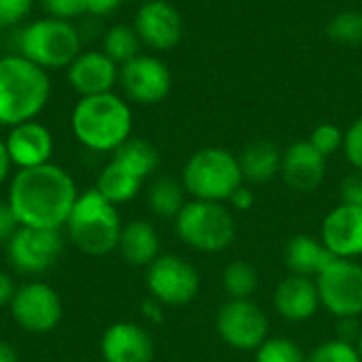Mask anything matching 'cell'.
I'll use <instances>...</instances> for the list:
<instances>
[{"instance_id":"1","label":"cell","mask_w":362,"mask_h":362,"mask_svg":"<svg viewBox=\"0 0 362 362\" xmlns=\"http://www.w3.org/2000/svg\"><path fill=\"white\" fill-rule=\"evenodd\" d=\"M78 199L72 176L51 161L15 174L8 189V206L19 227L59 231Z\"/></svg>"},{"instance_id":"2","label":"cell","mask_w":362,"mask_h":362,"mask_svg":"<svg viewBox=\"0 0 362 362\" xmlns=\"http://www.w3.org/2000/svg\"><path fill=\"white\" fill-rule=\"evenodd\" d=\"M51 81L45 68L28 57H0V125L15 127L34 121L47 106Z\"/></svg>"},{"instance_id":"3","label":"cell","mask_w":362,"mask_h":362,"mask_svg":"<svg viewBox=\"0 0 362 362\" xmlns=\"http://www.w3.org/2000/svg\"><path fill=\"white\" fill-rule=\"evenodd\" d=\"M76 140L98 153H115L132 138L134 117L129 104L117 93L81 98L70 119Z\"/></svg>"},{"instance_id":"4","label":"cell","mask_w":362,"mask_h":362,"mask_svg":"<svg viewBox=\"0 0 362 362\" xmlns=\"http://www.w3.org/2000/svg\"><path fill=\"white\" fill-rule=\"evenodd\" d=\"M66 227L72 244L91 257L112 252L119 246L123 229L117 206L110 204L98 189L78 195Z\"/></svg>"},{"instance_id":"5","label":"cell","mask_w":362,"mask_h":362,"mask_svg":"<svg viewBox=\"0 0 362 362\" xmlns=\"http://www.w3.org/2000/svg\"><path fill=\"white\" fill-rule=\"evenodd\" d=\"M244 185L240 161L233 153L221 146H208L189 157L182 168V187L193 199L229 202Z\"/></svg>"},{"instance_id":"6","label":"cell","mask_w":362,"mask_h":362,"mask_svg":"<svg viewBox=\"0 0 362 362\" xmlns=\"http://www.w3.org/2000/svg\"><path fill=\"white\" fill-rule=\"evenodd\" d=\"M21 55L45 70L70 66L81 53V36L72 21L42 17L25 25L19 34Z\"/></svg>"},{"instance_id":"7","label":"cell","mask_w":362,"mask_h":362,"mask_svg":"<svg viewBox=\"0 0 362 362\" xmlns=\"http://www.w3.org/2000/svg\"><path fill=\"white\" fill-rule=\"evenodd\" d=\"M176 231L185 244L202 252H221L235 238L231 212L221 202L193 199L176 216Z\"/></svg>"},{"instance_id":"8","label":"cell","mask_w":362,"mask_h":362,"mask_svg":"<svg viewBox=\"0 0 362 362\" xmlns=\"http://www.w3.org/2000/svg\"><path fill=\"white\" fill-rule=\"evenodd\" d=\"M320 303L337 318L362 314V265L352 259H335L316 278Z\"/></svg>"},{"instance_id":"9","label":"cell","mask_w":362,"mask_h":362,"mask_svg":"<svg viewBox=\"0 0 362 362\" xmlns=\"http://www.w3.org/2000/svg\"><path fill=\"white\" fill-rule=\"evenodd\" d=\"M221 339L235 350H259L267 339L269 322L259 305L250 299L227 301L216 316Z\"/></svg>"},{"instance_id":"10","label":"cell","mask_w":362,"mask_h":362,"mask_svg":"<svg viewBox=\"0 0 362 362\" xmlns=\"http://www.w3.org/2000/svg\"><path fill=\"white\" fill-rule=\"evenodd\" d=\"M146 286L159 303L185 305L195 299L199 291L197 269L180 257L163 255L148 265Z\"/></svg>"},{"instance_id":"11","label":"cell","mask_w":362,"mask_h":362,"mask_svg":"<svg viewBox=\"0 0 362 362\" xmlns=\"http://www.w3.org/2000/svg\"><path fill=\"white\" fill-rule=\"evenodd\" d=\"M119 81L125 95L136 104H159L172 91V72L157 55L140 53L119 66Z\"/></svg>"},{"instance_id":"12","label":"cell","mask_w":362,"mask_h":362,"mask_svg":"<svg viewBox=\"0 0 362 362\" xmlns=\"http://www.w3.org/2000/svg\"><path fill=\"white\" fill-rule=\"evenodd\" d=\"M62 233L53 229L19 227L6 244L11 265L21 274H45L62 255Z\"/></svg>"},{"instance_id":"13","label":"cell","mask_w":362,"mask_h":362,"mask_svg":"<svg viewBox=\"0 0 362 362\" xmlns=\"http://www.w3.org/2000/svg\"><path fill=\"white\" fill-rule=\"evenodd\" d=\"M15 322L28 333H49L62 320V299L45 282H30L17 288L11 301Z\"/></svg>"},{"instance_id":"14","label":"cell","mask_w":362,"mask_h":362,"mask_svg":"<svg viewBox=\"0 0 362 362\" xmlns=\"http://www.w3.org/2000/svg\"><path fill=\"white\" fill-rule=\"evenodd\" d=\"M134 30L148 49L170 51L182 40L185 23L174 4L165 0H144L136 13Z\"/></svg>"},{"instance_id":"15","label":"cell","mask_w":362,"mask_h":362,"mask_svg":"<svg viewBox=\"0 0 362 362\" xmlns=\"http://www.w3.org/2000/svg\"><path fill=\"white\" fill-rule=\"evenodd\" d=\"M280 174L284 182L297 193L316 191L327 174V157L318 153L310 140L293 142L282 153V168Z\"/></svg>"},{"instance_id":"16","label":"cell","mask_w":362,"mask_h":362,"mask_svg":"<svg viewBox=\"0 0 362 362\" xmlns=\"http://www.w3.org/2000/svg\"><path fill=\"white\" fill-rule=\"evenodd\" d=\"M68 81L81 98L108 93L119 81V66L104 51H81L68 66Z\"/></svg>"},{"instance_id":"17","label":"cell","mask_w":362,"mask_h":362,"mask_svg":"<svg viewBox=\"0 0 362 362\" xmlns=\"http://www.w3.org/2000/svg\"><path fill=\"white\" fill-rule=\"evenodd\" d=\"M322 244L337 259H354L362 255V208L339 204L322 223Z\"/></svg>"},{"instance_id":"18","label":"cell","mask_w":362,"mask_h":362,"mask_svg":"<svg viewBox=\"0 0 362 362\" xmlns=\"http://www.w3.org/2000/svg\"><path fill=\"white\" fill-rule=\"evenodd\" d=\"M4 142L13 165L19 170L45 165L53 155V136L42 123L36 121L11 127Z\"/></svg>"},{"instance_id":"19","label":"cell","mask_w":362,"mask_h":362,"mask_svg":"<svg viewBox=\"0 0 362 362\" xmlns=\"http://www.w3.org/2000/svg\"><path fill=\"white\" fill-rule=\"evenodd\" d=\"M102 356L106 362H151L155 348L151 335L134 322H117L102 335Z\"/></svg>"},{"instance_id":"20","label":"cell","mask_w":362,"mask_h":362,"mask_svg":"<svg viewBox=\"0 0 362 362\" xmlns=\"http://www.w3.org/2000/svg\"><path fill=\"white\" fill-rule=\"evenodd\" d=\"M276 310L282 318L291 322H301L308 320L316 314L320 305V295L316 280L305 278V276H288L286 280L280 282L276 295H274Z\"/></svg>"},{"instance_id":"21","label":"cell","mask_w":362,"mask_h":362,"mask_svg":"<svg viewBox=\"0 0 362 362\" xmlns=\"http://www.w3.org/2000/svg\"><path fill=\"white\" fill-rule=\"evenodd\" d=\"M284 259L295 276L318 278L337 257L322 244V240L312 235H295L286 244Z\"/></svg>"},{"instance_id":"22","label":"cell","mask_w":362,"mask_h":362,"mask_svg":"<svg viewBox=\"0 0 362 362\" xmlns=\"http://www.w3.org/2000/svg\"><path fill=\"white\" fill-rule=\"evenodd\" d=\"M238 161H240L244 180L252 185H263L280 174L282 151L276 142L259 138L242 148V153L238 155Z\"/></svg>"},{"instance_id":"23","label":"cell","mask_w":362,"mask_h":362,"mask_svg":"<svg viewBox=\"0 0 362 362\" xmlns=\"http://www.w3.org/2000/svg\"><path fill=\"white\" fill-rule=\"evenodd\" d=\"M117 248L129 265L144 267L159 257V235L151 223L132 221L121 229Z\"/></svg>"},{"instance_id":"24","label":"cell","mask_w":362,"mask_h":362,"mask_svg":"<svg viewBox=\"0 0 362 362\" xmlns=\"http://www.w3.org/2000/svg\"><path fill=\"white\" fill-rule=\"evenodd\" d=\"M112 161L144 180L159 168V153L157 148L142 138H127L115 153Z\"/></svg>"},{"instance_id":"25","label":"cell","mask_w":362,"mask_h":362,"mask_svg":"<svg viewBox=\"0 0 362 362\" xmlns=\"http://www.w3.org/2000/svg\"><path fill=\"white\" fill-rule=\"evenodd\" d=\"M140 187H142V180H140L138 176H134L132 172H127V170L121 168L119 163L110 161V163L102 170L95 189H98L110 204L117 206V204H125V202L134 199V197L138 195Z\"/></svg>"},{"instance_id":"26","label":"cell","mask_w":362,"mask_h":362,"mask_svg":"<svg viewBox=\"0 0 362 362\" xmlns=\"http://www.w3.org/2000/svg\"><path fill=\"white\" fill-rule=\"evenodd\" d=\"M148 204L153 208L155 214L163 216V218H176L178 212L185 208V187L182 182L174 180V178H157L151 185L148 191Z\"/></svg>"},{"instance_id":"27","label":"cell","mask_w":362,"mask_h":362,"mask_svg":"<svg viewBox=\"0 0 362 362\" xmlns=\"http://www.w3.org/2000/svg\"><path fill=\"white\" fill-rule=\"evenodd\" d=\"M140 47H142V42H140L134 25L117 23V25L108 28V32L104 34V53L117 66H123L125 62L140 55Z\"/></svg>"},{"instance_id":"28","label":"cell","mask_w":362,"mask_h":362,"mask_svg":"<svg viewBox=\"0 0 362 362\" xmlns=\"http://www.w3.org/2000/svg\"><path fill=\"white\" fill-rule=\"evenodd\" d=\"M259 286L257 269L246 261H233L223 272V288L231 299H248Z\"/></svg>"},{"instance_id":"29","label":"cell","mask_w":362,"mask_h":362,"mask_svg":"<svg viewBox=\"0 0 362 362\" xmlns=\"http://www.w3.org/2000/svg\"><path fill=\"white\" fill-rule=\"evenodd\" d=\"M327 36L339 45L362 42V11L346 8L335 13L327 23Z\"/></svg>"},{"instance_id":"30","label":"cell","mask_w":362,"mask_h":362,"mask_svg":"<svg viewBox=\"0 0 362 362\" xmlns=\"http://www.w3.org/2000/svg\"><path fill=\"white\" fill-rule=\"evenodd\" d=\"M257 362H308L299 346L286 337L265 339L257 350Z\"/></svg>"},{"instance_id":"31","label":"cell","mask_w":362,"mask_h":362,"mask_svg":"<svg viewBox=\"0 0 362 362\" xmlns=\"http://www.w3.org/2000/svg\"><path fill=\"white\" fill-rule=\"evenodd\" d=\"M308 362H362L358 348L344 339H333L320 344L310 356Z\"/></svg>"},{"instance_id":"32","label":"cell","mask_w":362,"mask_h":362,"mask_svg":"<svg viewBox=\"0 0 362 362\" xmlns=\"http://www.w3.org/2000/svg\"><path fill=\"white\" fill-rule=\"evenodd\" d=\"M344 132L337 127V125H333V123H322V125H318L314 132H312V136H310V142H312V146L318 151V153H322L327 159L331 157V155H335L339 148H344Z\"/></svg>"},{"instance_id":"33","label":"cell","mask_w":362,"mask_h":362,"mask_svg":"<svg viewBox=\"0 0 362 362\" xmlns=\"http://www.w3.org/2000/svg\"><path fill=\"white\" fill-rule=\"evenodd\" d=\"M47 17L72 21L87 13V0H40Z\"/></svg>"},{"instance_id":"34","label":"cell","mask_w":362,"mask_h":362,"mask_svg":"<svg viewBox=\"0 0 362 362\" xmlns=\"http://www.w3.org/2000/svg\"><path fill=\"white\" fill-rule=\"evenodd\" d=\"M34 0H0V28L17 25L32 11Z\"/></svg>"},{"instance_id":"35","label":"cell","mask_w":362,"mask_h":362,"mask_svg":"<svg viewBox=\"0 0 362 362\" xmlns=\"http://www.w3.org/2000/svg\"><path fill=\"white\" fill-rule=\"evenodd\" d=\"M344 151H346L348 161L356 170H362V117L348 127L344 136Z\"/></svg>"},{"instance_id":"36","label":"cell","mask_w":362,"mask_h":362,"mask_svg":"<svg viewBox=\"0 0 362 362\" xmlns=\"http://www.w3.org/2000/svg\"><path fill=\"white\" fill-rule=\"evenodd\" d=\"M339 193H341V204L362 208V170H354L341 180Z\"/></svg>"},{"instance_id":"37","label":"cell","mask_w":362,"mask_h":362,"mask_svg":"<svg viewBox=\"0 0 362 362\" xmlns=\"http://www.w3.org/2000/svg\"><path fill=\"white\" fill-rule=\"evenodd\" d=\"M17 229H19V223L8 206V202H0V244L6 246Z\"/></svg>"},{"instance_id":"38","label":"cell","mask_w":362,"mask_h":362,"mask_svg":"<svg viewBox=\"0 0 362 362\" xmlns=\"http://www.w3.org/2000/svg\"><path fill=\"white\" fill-rule=\"evenodd\" d=\"M229 204L235 208V210H242V212H246V210H250L252 206H255V195H252V191L248 189V187H240L231 197H229Z\"/></svg>"},{"instance_id":"39","label":"cell","mask_w":362,"mask_h":362,"mask_svg":"<svg viewBox=\"0 0 362 362\" xmlns=\"http://www.w3.org/2000/svg\"><path fill=\"white\" fill-rule=\"evenodd\" d=\"M123 0H87V13L91 15H110L121 6Z\"/></svg>"},{"instance_id":"40","label":"cell","mask_w":362,"mask_h":362,"mask_svg":"<svg viewBox=\"0 0 362 362\" xmlns=\"http://www.w3.org/2000/svg\"><path fill=\"white\" fill-rule=\"evenodd\" d=\"M15 293H17V288H15L13 278H11L8 274L0 272V305L11 303V301H13V297H15Z\"/></svg>"},{"instance_id":"41","label":"cell","mask_w":362,"mask_h":362,"mask_svg":"<svg viewBox=\"0 0 362 362\" xmlns=\"http://www.w3.org/2000/svg\"><path fill=\"white\" fill-rule=\"evenodd\" d=\"M11 165H13V161H11L8 151H6V142L0 140V185L6 180V176L11 172Z\"/></svg>"},{"instance_id":"42","label":"cell","mask_w":362,"mask_h":362,"mask_svg":"<svg viewBox=\"0 0 362 362\" xmlns=\"http://www.w3.org/2000/svg\"><path fill=\"white\" fill-rule=\"evenodd\" d=\"M142 310H144V316H146V318H151L153 322H159V320L163 318V314H161V303H159L157 299H148V301H144Z\"/></svg>"},{"instance_id":"43","label":"cell","mask_w":362,"mask_h":362,"mask_svg":"<svg viewBox=\"0 0 362 362\" xmlns=\"http://www.w3.org/2000/svg\"><path fill=\"white\" fill-rule=\"evenodd\" d=\"M0 362H17V356H15L13 348L6 341H2V339H0Z\"/></svg>"},{"instance_id":"44","label":"cell","mask_w":362,"mask_h":362,"mask_svg":"<svg viewBox=\"0 0 362 362\" xmlns=\"http://www.w3.org/2000/svg\"><path fill=\"white\" fill-rule=\"evenodd\" d=\"M356 348H358V354H361V358H362V333H361V337H358V344H356Z\"/></svg>"}]
</instances>
